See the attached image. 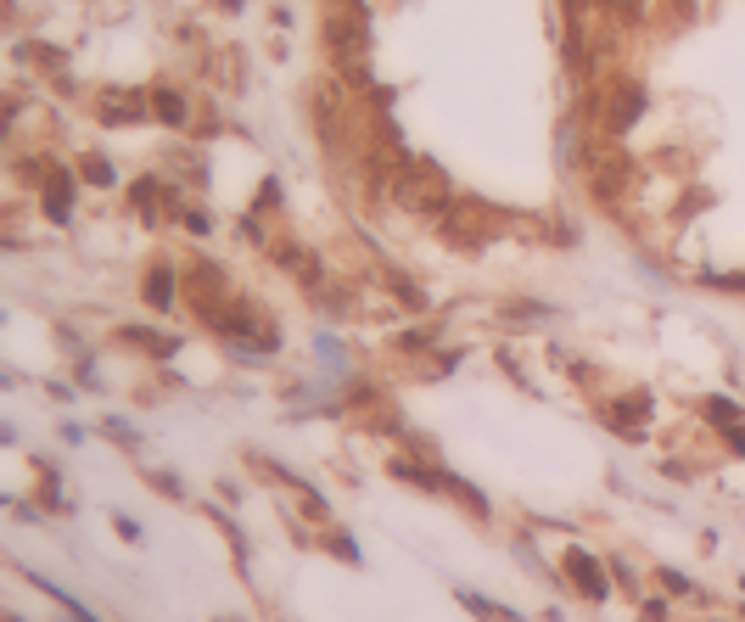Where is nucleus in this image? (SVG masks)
I'll return each mask as SVG.
<instances>
[{
	"label": "nucleus",
	"mask_w": 745,
	"mask_h": 622,
	"mask_svg": "<svg viewBox=\"0 0 745 622\" xmlns=\"http://www.w3.org/2000/svg\"><path fill=\"white\" fill-rule=\"evenodd\" d=\"M493 213L482 208V202H449L443 208V236L454 241V247H477L482 236H493L499 225H488Z\"/></svg>",
	"instance_id": "3"
},
{
	"label": "nucleus",
	"mask_w": 745,
	"mask_h": 622,
	"mask_svg": "<svg viewBox=\"0 0 745 622\" xmlns=\"http://www.w3.org/2000/svg\"><path fill=\"white\" fill-rule=\"evenodd\" d=\"M101 118L107 124H135V118H146V101L135 90H113V96L101 101Z\"/></svg>",
	"instance_id": "8"
},
{
	"label": "nucleus",
	"mask_w": 745,
	"mask_h": 622,
	"mask_svg": "<svg viewBox=\"0 0 745 622\" xmlns=\"http://www.w3.org/2000/svg\"><path fill=\"white\" fill-rule=\"evenodd\" d=\"M45 213H51V225H68V213H73V174H51V180H45Z\"/></svg>",
	"instance_id": "7"
},
{
	"label": "nucleus",
	"mask_w": 745,
	"mask_h": 622,
	"mask_svg": "<svg viewBox=\"0 0 745 622\" xmlns=\"http://www.w3.org/2000/svg\"><path fill=\"white\" fill-rule=\"evenodd\" d=\"M393 197L404 213H443L449 208V180L432 169V163H404L393 180Z\"/></svg>",
	"instance_id": "2"
},
{
	"label": "nucleus",
	"mask_w": 745,
	"mask_h": 622,
	"mask_svg": "<svg viewBox=\"0 0 745 622\" xmlns=\"http://www.w3.org/2000/svg\"><path fill=\"white\" fill-rule=\"evenodd\" d=\"M729 443H734V454H745V421H740V426H734V432H729Z\"/></svg>",
	"instance_id": "17"
},
{
	"label": "nucleus",
	"mask_w": 745,
	"mask_h": 622,
	"mask_svg": "<svg viewBox=\"0 0 745 622\" xmlns=\"http://www.w3.org/2000/svg\"><path fill=\"white\" fill-rule=\"evenodd\" d=\"M639 118H645V90H639V85H617V90H611V129L622 135V129H633Z\"/></svg>",
	"instance_id": "4"
},
{
	"label": "nucleus",
	"mask_w": 745,
	"mask_h": 622,
	"mask_svg": "<svg viewBox=\"0 0 745 622\" xmlns=\"http://www.w3.org/2000/svg\"><path fill=\"white\" fill-rule=\"evenodd\" d=\"M79 174H85L90 185H113V180H118V174H113V163H107L101 152H85V157H79Z\"/></svg>",
	"instance_id": "13"
},
{
	"label": "nucleus",
	"mask_w": 745,
	"mask_h": 622,
	"mask_svg": "<svg viewBox=\"0 0 745 622\" xmlns=\"http://www.w3.org/2000/svg\"><path fill=\"white\" fill-rule=\"evenodd\" d=\"M611 12H617L622 23H639V17H645V6H639V0H611Z\"/></svg>",
	"instance_id": "16"
},
{
	"label": "nucleus",
	"mask_w": 745,
	"mask_h": 622,
	"mask_svg": "<svg viewBox=\"0 0 745 622\" xmlns=\"http://www.w3.org/2000/svg\"><path fill=\"white\" fill-rule=\"evenodd\" d=\"M152 113L163 118V124L180 129V124H185V96H180V90H157V96H152Z\"/></svg>",
	"instance_id": "12"
},
{
	"label": "nucleus",
	"mask_w": 745,
	"mask_h": 622,
	"mask_svg": "<svg viewBox=\"0 0 745 622\" xmlns=\"http://www.w3.org/2000/svg\"><path fill=\"white\" fill-rule=\"evenodd\" d=\"M124 342H141L152 354H174V337H152V331H124Z\"/></svg>",
	"instance_id": "14"
},
{
	"label": "nucleus",
	"mask_w": 745,
	"mask_h": 622,
	"mask_svg": "<svg viewBox=\"0 0 745 622\" xmlns=\"http://www.w3.org/2000/svg\"><path fill=\"white\" fill-rule=\"evenodd\" d=\"M566 572L577 578V589L589 594V600H600V594H605V572H600V561H594V555L566 550Z\"/></svg>",
	"instance_id": "6"
},
{
	"label": "nucleus",
	"mask_w": 745,
	"mask_h": 622,
	"mask_svg": "<svg viewBox=\"0 0 745 622\" xmlns=\"http://www.w3.org/2000/svg\"><path fill=\"white\" fill-rule=\"evenodd\" d=\"M146 303H152L157 314H163V309H169V303H174V275H169V269H163V264H157L152 275H146Z\"/></svg>",
	"instance_id": "11"
},
{
	"label": "nucleus",
	"mask_w": 745,
	"mask_h": 622,
	"mask_svg": "<svg viewBox=\"0 0 745 622\" xmlns=\"http://www.w3.org/2000/svg\"><path fill=\"white\" fill-rule=\"evenodd\" d=\"M605 421L617 426V432H639V426L650 421V398H645V393H628V398H617V404L605 410Z\"/></svg>",
	"instance_id": "5"
},
{
	"label": "nucleus",
	"mask_w": 745,
	"mask_h": 622,
	"mask_svg": "<svg viewBox=\"0 0 745 622\" xmlns=\"http://www.w3.org/2000/svg\"><path fill=\"white\" fill-rule=\"evenodd\" d=\"M135 208H141V213H157V185H152V180L135 185Z\"/></svg>",
	"instance_id": "15"
},
{
	"label": "nucleus",
	"mask_w": 745,
	"mask_h": 622,
	"mask_svg": "<svg viewBox=\"0 0 745 622\" xmlns=\"http://www.w3.org/2000/svg\"><path fill=\"white\" fill-rule=\"evenodd\" d=\"M325 40H331V57L348 73H365V45H370L365 6H359V0H337L331 17H325Z\"/></svg>",
	"instance_id": "1"
},
{
	"label": "nucleus",
	"mask_w": 745,
	"mask_h": 622,
	"mask_svg": "<svg viewBox=\"0 0 745 622\" xmlns=\"http://www.w3.org/2000/svg\"><path fill=\"white\" fill-rule=\"evenodd\" d=\"M594 174H600V180H594V191H617L622 185V174H628V163H622V152H594Z\"/></svg>",
	"instance_id": "9"
},
{
	"label": "nucleus",
	"mask_w": 745,
	"mask_h": 622,
	"mask_svg": "<svg viewBox=\"0 0 745 622\" xmlns=\"http://www.w3.org/2000/svg\"><path fill=\"white\" fill-rule=\"evenodd\" d=\"M701 410H706V421H712V426H723V432H734V426L745 421V415H740V404H734V398H723V393H712V398L701 404Z\"/></svg>",
	"instance_id": "10"
}]
</instances>
